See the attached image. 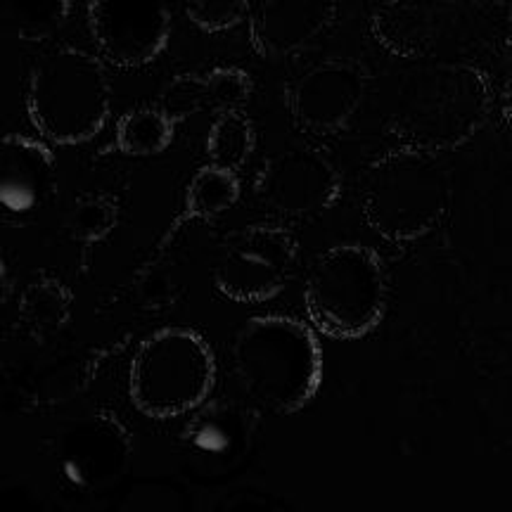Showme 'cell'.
Returning a JSON list of instances; mask_svg holds the SVG:
<instances>
[{
  "mask_svg": "<svg viewBox=\"0 0 512 512\" xmlns=\"http://www.w3.org/2000/svg\"><path fill=\"white\" fill-rule=\"evenodd\" d=\"M233 373L256 406L275 415L302 411L323 382V351L309 325L290 316H256L230 347Z\"/></svg>",
  "mask_w": 512,
  "mask_h": 512,
  "instance_id": "obj_1",
  "label": "cell"
},
{
  "mask_svg": "<svg viewBox=\"0 0 512 512\" xmlns=\"http://www.w3.org/2000/svg\"><path fill=\"white\" fill-rule=\"evenodd\" d=\"M112 83L105 62L79 48H57L34 64L27 86V114L55 145H81L105 128Z\"/></svg>",
  "mask_w": 512,
  "mask_h": 512,
  "instance_id": "obj_2",
  "label": "cell"
},
{
  "mask_svg": "<svg viewBox=\"0 0 512 512\" xmlns=\"http://www.w3.org/2000/svg\"><path fill=\"white\" fill-rule=\"evenodd\" d=\"M304 306L313 328L323 335L366 337L387 306L380 256L363 245H339L323 252L306 278Z\"/></svg>",
  "mask_w": 512,
  "mask_h": 512,
  "instance_id": "obj_3",
  "label": "cell"
},
{
  "mask_svg": "<svg viewBox=\"0 0 512 512\" xmlns=\"http://www.w3.org/2000/svg\"><path fill=\"white\" fill-rule=\"evenodd\" d=\"M216 380L209 344L185 328L157 330L140 344L128 370V396L150 418L166 420L200 408Z\"/></svg>",
  "mask_w": 512,
  "mask_h": 512,
  "instance_id": "obj_4",
  "label": "cell"
},
{
  "mask_svg": "<svg viewBox=\"0 0 512 512\" xmlns=\"http://www.w3.org/2000/svg\"><path fill=\"white\" fill-rule=\"evenodd\" d=\"M297 242L275 226H247L230 233L216 254L214 285L226 299L268 302L290 283Z\"/></svg>",
  "mask_w": 512,
  "mask_h": 512,
  "instance_id": "obj_5",
  "label": "cell"
},
{
  "mask_svg": "<svg viewBox=\"0 0 512 512\" xmlns=\"http://www.w3.org/2000/svg\"><path fill=\"white\" fill-rule=\"evenodd\" d=\"M446 207L444 181L425 164H392L370 183L368 223L389 240H415L427 233Z\"/></svg>",
  "mask_w": 512,
  "mask_h": 512,
  "instance_id": "obj_6",
  "label": "cell"
},
{
  "mask_svg": "<svg viewBox=\"0 0 512 512\" xmlns=\"http://www.w3.org/2000/svg\"><path fill=\"white\" fill-rule=\"evenodd\" d=\"M88 29L102 60L119 69L152 64L171 36L169 0H88Z\"/></svg>",
  "mask_w": 512,
  "mask_h": 512,
  "instance_id": "obj_7",
  "label": "cell"
},
{
  "mask_svg": "<svg viewBox=\"0 0 512 512\" xmlns=\"http://www.w3.org/2000/svg\"><path fill=\"white\" fill-rule=\"evenodd\" d=\"M254 192L271 211L283 216L320 214L339 197V174L323 152L290 147L268 157L259 171Z\"/></svg>",
  "mask_w": 512,
  "mask_h": 512,
  "instance_id": "obj_8",
  "label": "cell"
},
{
  "mask_svg": "<svg viewBox=\"0 0 512 512\" xmlns=\"http://www.w3.org/2000/svg\"><path fill=\"white\" fill-rule=\"evenodd\" d=\"M131 460V434L112 413H91L76 420L57 441L62 477L81 491L112 486Z\"/></svg>",
  "mask_w": 512,
  "mask_h": 512,
  "instance_id": "obj_9",
  "label": "cell"
},
{
  "mask_svg": "<svg viewBox=\"0 0 512 512\" xmlns=\"http://www.w3.org/2000/svg\"><path fill=\"white\" fill-rule=\"evenodd\" d=\"M363 95L354 64L323 62L287 86V110L311 133H332L347 124Z\"/></svg>",
  "mask_w": 512,
  "mask_h": 512,
  "instance_id": "obj_10",
  "label": "cell"
},
{
  "mask_svg": "<svg viewBox=\"0 0 512 512\" xmlns=\"http://www.w3.org/2000/svg\"><path fill=\"white\" fill-rule=\"evenodd\" d=\"M55 157L41 140L8 133L0 140V209L5 219H24L55 192Z\"/></svg>",
  "mask_w": 512,
  "mask_h": 512,
  "instance_id": "obj_11",
  "label": "cell"
},
{
  "mask_svg": "<svg viewBox=\"0 0 512 512\" xmlns=\"http://www.w3.org/2000/svg\"><path fill=\"white\" fill-rule=\"evenodd\" d=\"M418 100L411 114H406V126L420 133L425 140H456L475 126L482 110L479 83L467 74H437L422 83Z\"/></svg>",
  "mask_w": 512,
  "mask_h": 512,
  "instance_id": "obj_12",
  "label": "cell"
},
{
  "mask_svg": "<svg viewBox=\"0 0 512 512\" xmlns=\"http://www.w3.org/2000/svg\"><path fill=\"white\" fill-rule=\"evenodd\" d=\"M337 0H259L249 38L259 55L287 57L316 38L335 17Z\"/></svg>",
  "mask_w": 512,
  "mask_h": 512,
  "instance_id": "obj_13",
  "label": "cell"
},
{
  "mask_svg": "<svg viewBox=\"0 0 512 512\" xmlns=\"http://www.w3.org/2000/svg\"><path fill=\"white\" fill-rule=\"evenodd\" d=\"M252 95V79L238 67H219L207 74H181L159 93L157 105L174 121L195 114H223L242 110Z\"/></svg>",
  "mask_w": 512,
  "mask_h": 512,
  "instance_id": "obj_14",
  "label": "cell"
},
{
  "mask_svg": "<svg viewBox=\"0 0 512 512\" xmlns=\"http://www.w3.org/2000/svg\"><path fill=\"white\" fill-rule=\"evenodd\" d=\"M475 0H396L384 17V34L408 50L430 48L465 34L475 19Z\"/></svg>",
  "mask_w": 512,
  "mask_h": 512,
  "instance_id": "obj_15",
  "label": "cell"
},
{
  "mask_svg": "<svg viewBox=\"0 0 512 512\" xmlns=\"http://www.w3.org/2000/svg\"><path fill=\"white\" fill-rule=\"evenodd\" d=\"M240 200V178L238 171L223 169V166L207 164L202 169L195 171V176L190 178L188 190H185V207L183 216L178 223L192 221V219H214V216L223 214ZM178 223L171 226L169 233L162 242L166 247L174 238Z\"/></svg>",
  "mask_w": 512,
  "mask_h": 512,
  "instance_id": "obj_16",
  "label": "cell"
},
{
  "mask_svg": "<svg viewBox=\"0 0 512 512\" xmlns=\"http://www.w3.org/2000/svg\"><path fill=\"white\" fill-rule=\"evenodd\" d=\"M245 420L240 411L226 401L204 406L185 430V444L202 456H226L245 437Z\"/></svg>",
  "mask_w": 512,
  "mask_h": 512,
  "instance_id": "obj_17",
  "label": "cell"
},
{
  "mask_svg": "<svg viewBox=\"0 0 512 512\" xmlns=\"http://www.w3.org/2000/svg\"><path fill=\"white\" fill-rule=\"evenodd\" d=\"M176 121L159 105L133 107L117 124V147L128 157L162 155L174 140Z\"/></svg>",
  "mask_w": 512,
  "mask_h": 512,
  "instance_id": "obj_18",
  "label": "cell"
},
{
  "mask_svg": "<svg viewBox=\"0 0 512 512\" xmlns=\"http://www.w3.org/2000/svg\"><path fill=\"white\" fill-rule=\"evenodd\" d=\"M72 15V0H0L3 27L29 43L48 41Z\"/></svg>",
  "mask_w": 512,
  "mask_h": 512,
  "instance_id": "obj_19",
  "label": "cell"
},
{
  "mask_svg": "<svg viewBox=\"0 0 512 512\" xmlns=\"http://www.w3.org/2000/svg\"><path fill=\"white\" fill-rule=\"evenodd\" d=\"M69 311H72V292L53 275L34 280L19 299V318L41 337L55 335L69 320Z\"/></svg>",
  "mask_w": 512,
  "mask_h": 512,
  "instance_id": "obj_20",
  "label": "cell"
},
{
  "mask_svg": "<svg viewBox=\"0 0 512 512\" xmlns=\"http://www.w3.org/2000/svg\"><path fill=\"white\" fill-rule=\"evenodd\" d=\"M254 126L242 110H230L216 114L214 124L207 136V157L209 164L223 166V169L240 171L254 152Z\"/></svg>",
  "mask_w": 512,
  "mask_h": 512,
  "instance_id": "obj_21",
  "label": "cell"
},
{
  "mask_svg": "<svg viewBox=\"0 0 512 512\" xmlns=\"http://www.w3.org/2000/svg\"><path fill=\"white\" fill-rule=\"evenodd\" d=\"M119 223V204L110 195H81L64 214V228L79 242H98Z\"/></svg>",
  "mask_w": 512,
  "mask_h": 512,
  "instance_id": "obj_22",
  "label": "cell"
},
{
  "mask_svg": "<svg viewBox=\"0 0 512 512\" xmlns=\"http://www.w3.org/2000/svg\"><path fill=\"white\" fill-rule=\"evenodd\" d=\"M252 0H183L185 15L209 34L233 29L247 15Z\"/></svg>",
  "mask_w": 512,
  "mask_h": 512,
  "instance_id": "obj_23",
  "label": "cell"
}]
</instances>
